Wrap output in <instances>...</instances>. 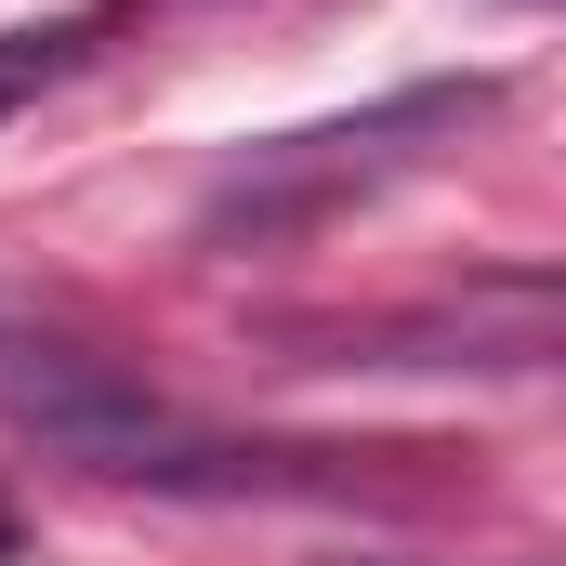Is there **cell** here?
Here are the masks:
<instances>
[{"label":"cell","mask_w":566,"mask_h":566,"mask_svg":"<svg viewBox=\"0 0 566 566\" xmlns=\"http://www.w3.org/2000/svg\"><path fill=\"white\" fill-rule=\"evenodd\" d=\"M277 343H316V369H566V277H461L382 316H290Z\"/></svg>","instance_id":"cell-1"},{"label":"cell","mask_w":566,"mask_h":566,"mask_svg":"<svg viewBox=\"0 0 566 566\" xmlns=\"http://www.w3.org/2000/svg\"><path fill=\"white\" fill-rule=\"evenodd\" d=\"M461 119H488V80H422V93H396V106H369V119H316V133H277L251 145L224 185H211V238H277V224H316L329 198H356V185H382V171H409L422 133H461Z\"/></svg>","instance_id":"cell-2"},{"label":"cell","mask_w":566,"mask_h":566,"mask_svg":"<svg viewBox=\"0 0 566 566\" xmlns=\"http://www.w3.org/2000/svg\"><path fill=\"white\" fill-rule=\"evenodd\" d=\"M0 422L40 434V448H66V461H106V474H133L145 448H158V396H145L119 356H93V343H66V329H27V316H0Z\"/></svg>","instance_id":"cell-3"},{"label":"cell","mask_w":566,"mask_h":566,"mask_svg":"<svg viewBox=\"0 0 566 566\" xmlns=\"http://www.w3.org/2000/svg\"><path fill=\"white\" fill-rule=\"evenodd\" d=\"M80 40H93V27H66V13H53V27H0V119L40 106V93L80 66Z\"/></svg>","instance_id":"cell-4"},{"label":"cell","mask_w":566,"mask_h":566,"mask_svg":"<svg viewBox=\"0 0 566 566\" xmlns=\"http://www.w3.org/2000/svg\"><path fill=\"white\" fill-rule=\"evenodd\" d=\"M13 541H27V527H13V501H0V566H13Z\"/></svg>","instance_id":"cell-5"}]
</instances>
